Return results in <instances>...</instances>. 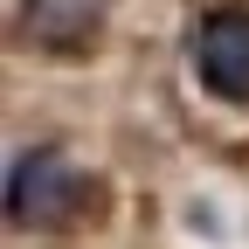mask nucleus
I'll list each match as a JSON object with an SVG mask.
<instances>
[{"label":"nucleus","mask_w":249,"mask_h":249,"mask_svg":"<svg viewBox=\"0 0 249 249\" xmlns=\"http://www.w3.org/2000/svg\"><path fill=\"white\" fill-rule=\"evenodd\" d=\"M0 201H7V222L21 235H70V229H83V214L97 208V180L76 160V145L28 139V145L7 152Z\"/></svg>","instance_id":"nucleus-1"},{"label":"nucleus","mask_w":249,"mask_h":249,"mask_svg":"<svg viewBox=\"0 0 249 249\" xmlns=\"http://www.w3.org/2000/svg\"><path fill=\"white\" fill-rule=\"evenodd\" d=\"M118 0H14V28L21 42L49 55V62H83L90 49L104 42Z\"/></svg>","instance_id":"nucleus-3"},{"label":"nucleus","mask_w":249,"mask_h":249,"mask_svg":"<svg viewBox=\"0 0 249 249\" xmlns=\"http://www.w3.org/2000/svg\"><path fill=\"white\" fill-rule=\"evenodd\" d=\"M187 55V76H194L214 104H235L249 111V0H214L187 21L180 35Z\"/></svg>","instance_id":"nucleus-2"}]
</instances>
